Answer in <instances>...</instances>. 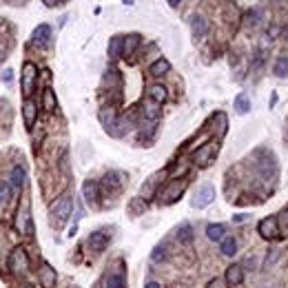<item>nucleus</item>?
Segmentation results:
<instances>
[{
	"instance_id": "1",
	"label": "nucleus",
	"mask_w": 288,
	"mask_h": 288,
	"mask_svg": "<svg viewBox=\"0 0 288 288\" xmlns=\"http://www.w3.org/2000/svg\"><path fill=\"white\" fill-rule=\"evenodd\" d=\"M188 186V177H175V180H171L167 186L160 188V193H157V202L160 204H173V202L180 200V195L186 191Z\"/></svg>"
},
{
	"instance_id": "2",
	"label": "nucleus",
	"mask_w": 288,
	"mask_h": 288,
	"mask_svg": "<svg viewBox=\"0 0 288 288\" xmlns=\"http://www.w3.org/2000/svg\"><path fill=\"white\" fill-rule=\"evenodd\" d=\"M36 82H38V67L34 62H24L22 76H20V87H22L24 98H31L34 89H36Z\"/></svg>"
},
{
	"instance_id": "3",
	"label": "nucleus",
	"mask_w": 288,
	"mask_h": 288,
	"mask_svg": "<svg viewBox=\"0 0 288 288\" xmlns=\"http://www.w3.org/2000/svg\"><path fill=\"white\" fill-rule=\"evenodd\" d=\"M7 266H9V271H11V273L24 275V273L29 271V255H27V250L20 248V246L14 248V250H11V255H9Z\"/></svg>"
},
{
	"instance_id": "4",
	"label": "nucleus",
	"mask_w": 288,
	"mask_h": 288,
	"mask_svg": "<svg viewBox=\"0 0 288 288\" xmlns=\"http://www.w3.org/2000/svg\"><path fill=\"white\" fill-rule=\"evenodd\" d=\"M217 142H206V144H202L198 151H195V155H193V164L195 167H208L213 160H215V155H217Z\"/></svg>"
},
{
	"instance_id": "5",
	"label": "nucleus",
	"mask_w": 288,
	"mask_h": 288,
	"mask_svg": "<svg viewBox=\"0 0 288 288\" xmlns=\"http://www.w3.org/2000/svg\"><path fill=\"white\" fill-rule=\"evenodd\" d=\"M257 231L264 240H279L281 233H279V219L271 215V217H264L260 224H257Z\"/></svg>"
},
{
	"instance_id": "6",
	"label": "nucleus",
	"mask_w": 288,
	"mask_h": 288,
	"mask_svg": "<svg viewBox=\"0 0 288 288\" xmlns=\"http://www.w3.org/2000/svg\"><path fill=\"white\" fill-rule=\"evenodd\" d=\"M71 208H73V198L71 195H62V198L53 204L51 213H53V217H56L58 222H65V219L71 215Z\"/></svg>"
},
{
	"instance_id": "7",
	"label": "nucleus",
	"mask_w": 288,
	"mask_h": 288,
	"mask_svg": "<svg viewBox=\"0 0 288 288\" xmlns=\"http://www.w3.org/2000/svg\"><path fill=\"white\" fill-rule=\"evenodd\" d=\"M16 226L24 233V235H34V224H31V215H29V202H27V200H24L22 208H18Z\"/></svg>"
},
{
	"instance_id": "8",
	"label": "nucleus",
	"mask_w": 288,
	"mask_h": 288,
	"mask_svg": "<svg viewBox=\"0 0 288 288\" xmlns=\"http://www.w3.org/2000/svg\"><path fill=\"white\" fill-rule=\"evenodd\" d=\"M213 200H215V188H213L211 184H204V186L198 188V193H195L193 206H195V208H204V206L211 204Z\"/></svg>"
},
{
	"instance_id": "9",
	"label": "nucleus",
	"mask_w": 288,
	"mask_h": 288,
	"mask_svg": "<svg viewBox=\"0 0 288 288\" xmlns=\"http://www.w3.org/2000/svg\"><path fill=\"white\" fill-rule=\"evenodd\" d=\"M87 246H89V250H93V253H102V250H107V246H109V235L104 231H93L87 240Z\"/></svg>"
},
{
	"instance_id": "10",
	"label": "nucleus",
	"mask_w": 288,
	"mask_h": 288,
	"mask_svg": "<svg viewBox=\"0 0 288 288\" xmlns=\"http://www.w3.org/2000/svg\"><path fill=\"white\" fill-rule=\"evenodd\" d=\"M162 177H164V173H162V171H157V173H153L149 180L142 184V198L144 200H151V198H155V195H157V186H160Z\"/></svg>"
},
{
	"instance_id": "11",
	"label": "nucleus",
	"mask_w": 288,
	"mask_h": 288,
	"mask_svg": "<svg viewBox=\"0 0 288 288\" xmlns=\"http://www.w3.org/2000/svg\"><path fill=\"white\" fill-rule=\"evenodd\" d=\"M22 118H24V126L27 129H31L36 124V120H38V104L31 98H27L22 104Z\"/></svg>"
},
{
	"instance_id": "12",
	"label": "nucleus",
	"mask_w": 288,
	"mask_h": 288,
	"mask_svg": "<svg viewBox=\"0 0 288 288\" xmlns=\"http://www.w3.org/2000/svg\"><path fill=\"white\" fill-rule=\"evenodd\" d=\"M100 122H102V126L107 129V133H111V136H113L115 124H118V113H115V109L104 107L100 111Z\"/></svg>"
},
{
	"instance_id": "13",
	"label": "nucleus",
	"mask_w": 288,
	"mask_h": 288,
	"mask_svg": "<svg viewBox=\"0 0 288 288\" xmlns=\"http://www.w3.org/2000/svg\"><path fill=\"white\" fill-rule=\"evenodd\" d=\"M120 177H122V173H118V171H109L102 180V186L111 193H118L122 188V184H124V180H120Z\"/></svg>"
},
{
	"instance_id": "14",
	"label": "nucleus",
	"mask_w": 288,
	"mask_h": 288,
	"mask_svg": "<svg viewBox=\"0 0 288 288\" xmlns=\"http://www.w3.org/2000/svg\"><path fill=\"white\" fill-rule=\"evenodd\" d=\"M224 281L229 286H240L244 281V268L240 264H233L226 268V275H224Z\"/></svg>"
},
{
	"instance_id": "15",
	"label": "nucleus",
	"mask_w": 288,
	"mask_h": 288,
	"mask_svg": "<svg viewBox=\"0 0 288 288\" xmlns=\"http://www.w3.org/2000/svg\"><path fill=\"white\" fill-rule=\"evenodd\" d=\"M82 195L89 204H98V198H100V184L95 180H87L82 184Z\"/></svg>"
},
{
	"instance_id": "16",
	"label": "nucleus",
	"mask_w": 288,
	"mask_h": 288,
	"mask_svg": "<svg viewBox=\"0 0 288 288\" xmlns=\"http://www.w3.org/2000/svg\"><path fill=\"white\" fill-rule=\"evenodd\" d=\"M140 42H142V36L140 34H129L124 36V42H122V56H133L136 53V49L140 47Z\"/></svg>"
},
{
	"instance_id": "17",
	"label": "nucleus",
	"mask_w": 288,
	"mask_h": 288,
	"mask_svg": "<svg viewBox=\"0 0 288 288\" xmlns=\"http://www.w3.org/2000/svg\"><path fill=\"white\" fill-rule=\"evenodd\" d=\"M191 31H193V38H195V40H202V38H204V36L208 34V22H206V18L195 16L193 20H191Z\"/></svg>"
},
{
	"instance_id": "18",
	"label": "nucleus",
	"mask_w": 288,
	"mask_h": 288,
	"mask_svg": "<svg viewBox=\"0 0 288 288\" xmlns=\"http://www.w3.org/2000/svg\"><path fill=\"white\" fill-rule=\"evenodd\" d=\"M219 250H222L224 257H233L237 253V240L233 235H224L222 242H219Z\"/></svg>"
},
{
	"instance_id": "19",
	"label": "nucleus",
	"mask_w": 288,
	"mask_h": 288,
	"mask_svg": "<svg viewBox=\"0 0 288 288\" xmlns=\"http://www.w3.org/2000/svg\"><path fill=\"white\" fill-rule=\"evenodd\" d=\"M149 98L155 104H162V102H167V98H169V91L164 84H151L149 87Z\"/></svg>"
},
{
	"instance_id": "20",
	"label": "nucleus",
	"mask_w": 288,
	"mask_h": 288,
	"mask_svg": "<svg viewBox=\"0 0 288 288\" xmlns=\"http://www.w3.org/2000/svg\"><path fill=\"white\" fill-rule=\"evenodd\" d=\"M38 277L42 281V286H47V288H53L56 286V271H53L49 264H45L40 268V273H38Z\"/></svg>"
},
{
	"instance_id": "21",
	"label": "nucleus",
	"mask_w": 288,
	"mask_h": 288,
	"mask_svg": "<svg viewBox=\"0 0 288 288\" xmlns=\"http://www.w3.org/2000/svg\"><path fill=\"white\" fill-rule=\"evenodd\" d=\"M257 169H260V175L264 177V180H268V177H277V164H275V160H262L260 164H257Z\"/></svg>"
},
{
	"instance_id": "22",
	"label": "nucleus",
	"mask_w": 288,
	"mask_h": 288,
	"mask_svg": "<svg viewBox=\"0 0 288 288\" xmlns=\"http://www.w3.org/2000/svg\"><path fill=\"white\" fill-rule=\"evenodd\" d=\"M169 71H171V62H169V60H164V58L155 60V62L149 67V73L153 78H160V76H164V73H169Z\"/></svg>"
},
{
	"instance_id": "23",
	"label": "nucleus",
	"mask_w": 288,
	"mask_h": 288,
	"mask_svg": "<svg viewBox=\"0 0 288 288\" xmlns=\"http://www.w3.org/2000/svg\"><path fill=\"white\" fill-rule=\"evenodd\" d=\"M122 42H124V36H113L109 40V58L111 60H118L122 56Z\"/></svg>"
},
{
	"instance_id": "24",
	"label": "nucleus",
	"mask_w": 288,
	"mask_h": 288,
	"mask_svg": "<svg viewBox=\"0 0 288 288\" xmlns=\"http://www.w3.org/2000/svg\"><path fill=\"white\" fill-rule=\"evenodd\" d=\"M51 38V27L49 24H38V29L34 31V42L36 45H47Z\"/></svg>"
},
{
	"instance_id": "25",
	"label": "nucleus",
	"mask_w": 288,
	"mask_h": 288,
	"mask_svg": "<svg viewBox=\"0 0 288 288\" xmlns=\"http://www.w3.org/2000/svg\"><path fill=\"white\" fill-rule=\"evenodd\" d=\"M224 233H226V226L224 224H208L206 226V237L211 242H222Z\"/></svg>"
},
{
	"instance_id": "26",
	"label": "nucleus",
	"mask_w": 288,
	"mask_h": 288,
	"mask_svg": "<svg viewBox=\"0 0 288 288\" xmlns=\"http://www.w3.org/2000/svg\"><path fill=\"white\" fill-rule=\"evenodd\" d=\"M56 93H53L51 89H45L42 91V109H45L47 113H51V111H56Z\"/></svg>"
},
{
	"instance_id": "27",
	"label": "nucleus",
	"mask_w": 288,
	"mask_h": 288,
	"mask_svg": "<svg viewBox=\"0 0 288 288\" xmlns=\"http://www.w3.org/2000/svg\"><path fill=\"white\" fill-rule=\"evenodd\" d=\"M177 240H180V244H191L193 242V226L184 222L177 229Z\"/></svg>"
},
{
	"instance_id": "28",
	"label": "nucleus",
	"mask_w": 288,
	"mask_h": 288,
	"mask_svg": "<svg viewBox=\"0 0 288 288\" xmlns=\"http://www.w3.org/2000/svg\"><path fill=\"white\" fill-rule=\"evenodd\" d=\"M11 182H14V186H18V188H22L24 184H27V173H24L22 167L11 169Z\"/></svg>"
},
{
	"instance_id": "29",
	"label": "nucleus",
	"mask_w": 288,
	"mask_h": 288,
	"mask_svg": "<svg viewBox=\"0 0 288 288\" xmlns=\"http://www.w3.org/2000/svg\"><path fill=\"white\" fill-rule=\"evenodd\" d=\"M273 73H275L277 78H286V76H288V58H286V56H281V58L275 60Z\"/></svg>"
},
{
	"instance_id": "30",
	"label": "nucleus",
	"mask_w": 288,
	"mask_h": 288,
	"mask_svg": "<svg viewBox=\"0 0 288 288\" xmlns=\"http://www.w3.org/2000/svg\"><path fill=\"white\" fill-rule=\"evenodd\" d=\"M129 211H131V215H142L146 211V200L144 198H133L131 204H129Z\"/></svg>"
},
{
	"instance_id": "31",
	"label": "nucleus",
	"mask_w": 288,
	"mask_h": 288,
	"mask_svg": "<svg viewBox=\"0 0 288 288\" xmlns=\"http://www.w3.org/2000/svg\"><path fill=\"white\" fill-rule=\"evenodd\" d=\"M235 109H237V113H242V115L250 111V100L246 93H240L235 98Z\"/></svg>"
},
{
	"instance_id": "32",
	"label": "nucleus",
	"mask_w": 288,
	"mask_h": 288,
	"mask_svg": "<svg viewBox=\"0 0 288 288\" xmlns=\"http://www.w3.org/2000/svg\"><path fill=\"white\" fill-rule=\"evenodd\" d=\"M104 288H126V279H124V275H120V273L109 275L107 286H104Z\"/></svg>"
},
{
	"instance_id": "33",
	"label": "nucleus",
	"mask_w": 288,
	"mask_h": 288,
	"mask_svg": "<svg viewBox=\"0 0 288 288\" xmlns=\"http://www.w3.org/2000/svg\"><path fill=\"white\" fill-rule=\"evenodd\" d=\"M160 115H162V111L157 109L155 102H153V104H146V107H144V118H146V120L157 122V120H160Z\"/></svg>"
},
{
	"instance_id": "34",
	"label": "nucleus",
	"mask_w": 288,
	"mask_h": 288,
	"mask_svg": "<svg viewBox=\"0 0 288 288\" xmlns=\"http://www.w3.org/2000/svg\"><path fill=\"white\" fill-rule=\"evenodd\" d=\"M151 260L155 262V264H160V262L167 260V246H164V244H160V246H155V248H153Z\"/></svg>"
},
{
	"instance_id": "35",
	"label": "nucleus",
	"mask_w": 288,
	"mask_h": 288,
	"mask_svg": "<svg viewBox=\"0 0 288 288\" xmlns=\"http://www.w3.org/2000/svg\"><path fill=\"white\" fill-rule=\"evenodd\" d=\"M260 18H262L260 9H250L246 14V24H248V27H257V24H260Z\"/></svg>"
},
{
	"instance_id": "36",
	"label": "nucleus",
	"mask_w": 288,
	"mask_h": 288,
	"mask_svg": "<svg viewBox=\"0 0 288 288\" xmlns=\"http://www.w3.org/2000/svg\"><path fill=\"white\" fill-rule=\"evenodd\" d=\"M11 198V184L9 182H0V204Z\"/></svg>"
},
{
	"instance_id": "37",
	"label": "nucleus",
	"mask_w": 288,
	"mask_h": 288,
	"mask_svg": "<svg viewBox=\"0 0 288 288\" xmlns=\"http://www.w3.org/2000/svg\"><path fill=\"white\" fill-rule=\"evenodd\" d=\"M3 80L9 84L11 80H14V71H11V69H5V71H3Z\"/></svg>"
},
{
	"instance_id": "38",
	"label": "nucleus",
	"mask_w": 288,
	"mask_h": 288,
	"mask_svg": "<svg viewBox=\"0 0 288 288\" xmlns=\"http://www.w3.org/2000/svg\"><path fill=\"white\" fill-rule=\"evenodd\" d=\"M42 3H45L47 7H56V5H65V3H69V0H42Z\"/></svg>"
},
{
	"instance_id": "39",
	"label": "nucleus",
	"mask_w": 288,
	"mask_h": 288,
	"mask_svg": "<svg viewBox=\"0 0 288 288\" xmlns=\"http://www.w3.org/2000/svg\"><path fill=\"white\" fill-rule=\"evenodd\" d=\"M244 219H246V215H244V213H240V215L233 217V222H244Z\"/></svg>"
},
{
	"instance_id": "40",
	"label": "nucleus",
	"mask_w": 288,
	"mask_h": 288,
	"mask_svg": "<svg viewBox=\"0 0 288 288\" xmlns=\"http://www.w3.org/2000/svg\"><path fill=\"white\" fill-rule=\"evenodd\" d=\"M144 288H162L160 284H157V281H149V284H146Z\"/></svg>"
},
{
	"instance_id": "41",
	"label": "nucleus",
	"mask_w": 288,
	"mask_h": 288,
	"mask_svg": "<svg viewBox=\"0 0 288 288\" xmlns=\"http://www.w3.org/2000/svg\"><path fill=\"white\" fill-rule=\"evenodd\" d=\"M167 3L171 5V7H180V3H182V0H167Z\"/></svg>"
},
{
	"instance_id": "42",
	"label": "nucleus",
	"mask_w": 288,
	"mask_h": 288,
	"mask_svg": "<svg viewBox=\"0 0 288 288\" xmlns=\"http://www.w3.org/2000/svg\"><path fill=\"white\" fill-rule=\"evenodd\" d=\"M219 286H222V281H219V279H215V281H211V288H219Z\"/></svg>"
},
{
	"instance_id": "43",
	"label": "nucleus",
	"mask_w": 288,
	"mask_h": 288,
	"mask_svg": "<svg viewBox=\"0 0 288 288\" xmlns=\"http://www.w3.org/2000/svg\"><path fill=\"white\" fill-rule=\"evenodd\" d=\"M124 5H133V0H124Z\"/></svg>"
}]
</instances>
